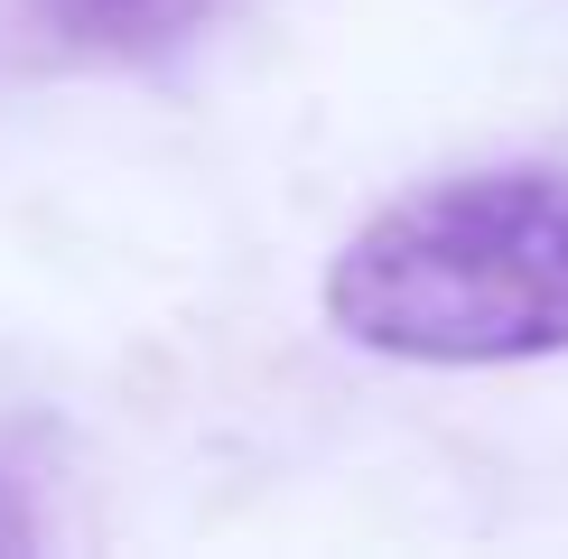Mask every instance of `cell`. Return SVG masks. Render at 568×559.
I'll return each mask as SVG.
<instances>
[{
	"instance_id": "cell-1",
	"label": "cell",
	"mask_w": 568,
	"mask_h": 559,
	"mask_svg": "<svg viewBox=\"0 0 568 559\" xmlns=\"http://www.w3.org/2000/svg\"><path fill=\"white\" fill-rule=\"evenodd\" d=\"M326 317L400 364L568 355V177H447L373 215L326 271Z\"/></svg>"
},
{
	"instance_id": "cell-2",
	"label": "cell",
	"mask_w": 568,
	"mask_h": 559,
	"mask_svg": "<svg viewBox=\"0 0 568 559\" xmlns=\"http://www.w3.org/2000/svg\"><path fill=\"white\" fill-rule=\"evenodd\" d=\"M215 0H38L47 38H65L75 57H159L178 47Z\"/></svg>"
}]
</instances>
